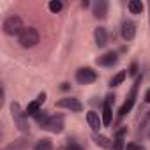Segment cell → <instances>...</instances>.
<instances>
[{"mask_svg":"<svg viewBox=\"0 0 150 150\" xmlns=\"http://www.w3.org/2000/svg\"><path fill=\"white\" fill-rule=\"evenodd\" d=\"M141 81H143V74H138L136 80H134V83H132V87H131V90H129V94H127V97H125V103H124V104L120 106V110H118V118L125 117V115L132 110V106H134V103H136V97H138V88H139Z\"/></svg>","mask_w":150,"mask_h":150,"instance_id":"cell-1","label":"cell"},{"mask_svg":"<svg viewBox=\"0 0 150 150\" xmlns=\"http://www.w3.org/2000/svg\"><path fill=\"white\" fill-rule=\"evenodd\" d=\"M39 32L34 28V27H25V30L18 35V42H20V46L21 48H34V46H37V42H39Z\"/></svg>","mask_w":150,"mask_h":150,"instance_id":"cell-2","label":"cell"},{"mask_svg":"<svg viewBox=\"0 0 150 150\" xmlns=\"http://www.w3.org/2000/svg\"><path fill=\"white\" fill-rule=\"evenodd\" d=\"M2 30L7 34V35H20L23 30H25V27H23V20L20 18V16H9V18H6L4 20V23H2Z\"/></svg>","mask_w":150,"mask_h":150,"instance_id":"cell-3","label":"cell"},{"mask_svg":"<svg viewBox=\"0 0 150 150\" xmlns=\"http://www.w3.org/2000/svg\"><path fill=\"white\" fill-rule=\"evenodd\" d=\"M11 111H13V120H14L16 127L20 131H23V132H28L30 131V125L27 122V115H25V111H21V108H20L18 103H13L11 104Z\"/></svg>","mask_w":150,"mask_h":150,"instance_id":"cell-4","label":"cell"},{"mask_svg":"<svg viewBox=\"0 0 150 150\" xmlns=\"http://www.w3.org/2000/svg\"><path fill=\"white\" fill-rule=\"evenodd\" d=\"M44 131H50L53 134H58L64 131L65 127V122H64V115H50V118L41 125Z\"/></svg>","mask_w":150,"mask_h":150,"instance_id":"cell-5","label":"cell"},{"mask_svg":"<svg viewBox=\"0 0 150 150\" xmlns=\"http://www.w3.org/2000/svg\"><path fill=\"white\" fill-rule=\"evenodd\" d=\"M96 80H97V72L92 67H80L76 71V81L80 85H88V83H94Z\"/></svg>","mask_w":150,"mask_h":150,"instance_id":"cell-6","label":"cell"},{"mask_svg":"<svg viewBox=\"0 0 150 150\" xmlns=\"http://www.w3.org/2000/svg\"><path fill=\"white\" fill-rule=\"evenodd\" d=\"M57 106H58V108L71 110V111H74V113L83 111V104H81V101L76 99V97H62L60 101H57Z\"/></svg>","mask_w":150,"mask_h":150,"instance_id":"cell-7","label":"cell"},{"mask_svg":"<svg viewBox=\"0 0 150 150\" xmlns=\"http://www.w3.org/2000/svg\"><path fill=\"white\" fill-rule=\"evenodd\" d=\"M120 34L124 37V41H132L136 37V23L131 21V20H124L122 21V28H120Z\"/></svg>","mask_w":150,"mask_h":150,"instance_id":"cell-8","label":"cell"},{"mask_svg":"<svg viewBox=\"0 0 150 150\" xmlns=\"http://www.w3.org/2000/svg\"><path fill=\"white\" fill-rule=\"evenodd\" d=\"M97 65H103V67H113L117 62H118V53L117 51H106L104 55H101V57H97Z\"/></svg>","mask_w":150,"mask_h":150,"instance_id":"cell-9","label":"cell"},{"mask_svg":"<svg viewBox=\"0 0 150 150\" xmlns=\"http://www.w3.org/2000/svg\"><path fill=\"white\" fill-rule=\"evenodd\" d=\"M108 9H110V4L106 0H97V2H94V6H92V14L97 20H106Z\"/></svg>","mask_w":150,"mask_h":150,"instance_id":"cell-10","label":"cell"},{"mask_svg":"<svg viewBox=\"0 0 150 150\" xmlns=\"http://www.w3.org/2000/svg\"><path fill=\"white\" fill-rule=\"evenodd\" d=\"M46 101V94L42 92V94H39L37 96V99L35 101H32V103H28V106L25 108V115L27 117H34L35 113H39L41 111V104Z\"/></svg>","mask_w":150,"mask_h":150,"instance_id":"cell-11","label":"cell"},{"mask_svg":"<svg viewBox=\"0 0 150 150\" xmlns=\"http://www.w3.org/2000/svg\"><path fill=\"white\" fill-rule=\"evenodd\" d=\"M125 134H127V127H122L115 132V139H113V146L111 150H125Z\"/></svg>","mask_w":150,"mask_h":150,"instance_id":"cell-12","label":"cell"},{"mask_svg":"<svg viewBox=\"0 0 150 150\" xmlns=\"http://www.w3.org/2000/svg\"><path fill=\"white\" fill-rule=\"evenodd\" d=\"M30 145H32V143H30L28 138H18V139H14L13 143H9L7 146H4L2 150H27Z\"/></svg>","mask_w":150,"mask_h":150,"instance_id":"cell-13","label":"cell"},{"mask_svg":"<svg viewBox=\"0 0 150 150\" xmlns=\"http://www.w3.org/2000/svg\"><path fill=\"white\" fill-rule=\"evenodd\" d=\"M87 122H88V125L92 127L94 132H99L101 127H103V120L99 118V113H96V111H88L87 113Z\"/></svg>","mask_w":150,"mask_h":150,"instance_id":"cell-14","label":"cell"},{"mask_svg":"<svg viewBox=\"0 0 150 150\" xmlns=\"http://www.w3.org/2000/svg\"><path fill=\"white\" fill-rule=\"evenodd\" d=\"M94 37H96V44L99 48H106V44H108V32H106L104 27H97L96 32H94Z\"/></svg>","mask_w":150,"mask_h":150,"instance_id":"cell-15","label":"cell"},{"mask_svg":"<svg viewBox=\"0 0 150 150\" xmlns=\"http://www.w3.org/2000/svg\"><path fill=\"white\" fill-rule=\"evenodd\" d=\"M94 141H96V145L101 146V148H111V146H113V139H110L108 136L97 134V132H94Z\"/></svg>","mask_w":150,"mask_h":150,"instance_id":"cell-16","label":"cell"},{"mask_svg":"<svg viewBox=\"0 0 150 150\" xmlns=\"http://www.w3.org/2000/svg\"><path fill=\"white\" fill-rule=\"evenodd\" d=\"M111 120H113V110H111V104L104 103L103 104V125H111Z\"/></svg>","mask_w":150,"mask_h":150,"instance_id":"cell-17","label":"cell"},{"mask_svg":"<svg viewBox=\"0 0 150 150\" xmlns=\"http://www.w3.org/2000/svg\"><path fill=\"white\" fill-rule=\"evenodd\" d=\"M143 2L141 0H131V2L127 4V9L131 11V14H141L143 13Z\"/></svg>","mask_w":150,"mask_h":150,"instance_id":"cell-18","label":"cell"},{"mask_svg":"<svg viewBox=\"0 0 150 150\" xmlns=\"http://www.w3.org/2000/svg\"><path fill=\"white\" fill-rule=\"evenodd\" d=\"M125 78H127V71H118L115 76L110 80V87H118V85H122Z\"/></svg>","mask_w":150,"mask_h":150,"instance_id":"cell-19","label":"cell"},{"mask_svg":"<svg viewBox=\"0 0 150 150\" xmlns=\"http://www.w3.org/2000/svg\"><path fill=\"white\" fill-rule=\"evenodd\" d=\"M34 150H53V143L50 138H42L34 145Z\"/></svg>","mask_w":150,"mask_h":150,"instance_id":"cell-20","label":"cell"},{"mask_svg":"<svg viewBox=\"0 0 150 150\" xmlns=\"http://www.w3.org/2000/svg\"><path fill=\"white\" fill-rule=\"evenodd\" d=\"M62 7H64V4L60 2V0H51V2L48 4V9H50L51 13H60Z\"/></svg>","mask_w":150,"mask_h":150,"instance_id":"cell-21","label":"cell"},{"mask_svg":"<svg viewBox=\"0 0 150 150\" xmlns=\"http://www.w3.org/2000/svg\"><path fill=\"white\" fill-rule=\"evenodd\" d=\"M34 118H35V122H37L39 125H42V124L50 118V115H48V111H39V113L34 115Z\"/></svg>","mask_w":150,"mask_h":150,"instance_id":"cell-22","label":"cell"},{"mask_svg":"<svg viewBox=\"0 0 150 150\" xmlns=\"http://www.w3.org/2000/svg\"><path fill=\"white\" fill-rule=\"evenodd\" d=\"M127 74H129V76H138V64H136V62H132V64L129 65Z\"/></svg>","mask_w":150,"mask_h":150,"instance_id":"cell-23","label":"cell"},{"mask_svg":"<svg viewBox=\"0 0 150 150\" xmlns=\"http://www.w3.org/2000/svg\"><path fill=\"white\" fill-rule=\"evenodd\" d=\"M64 150H85V148H83L80 143H69V145H67Z\"/></svg>","mask_w":150,"mask_h":150,"instance_id":"cell-24","label":"cell"},{"mask_svg":"<svg viewBox=\"0 0 150 150\" xmlns=\"http://www.w3.org/2000/svg\"><path fill=\"white\" fill-rule=\"evenodd\" d=\"M104 103L113 104V103H115V96H113V94H108V96H106V99H104Z\"/></svg>","mask_w":150,"mask_h":150,"instance_id":"cell-25","label":"cell"},{"mask_svg":"<svg viewBox=\"0 0 150 150\" xmlns=\"http://www.w3.org/2000/svg\"><path fill=\"white\" fill-rule=\"evenodd\" d=\"M145 103H150V88L145 92Z\"/></svg>","mask_w":150,"mask_h":150,"instance_id":"cell-26","label":"cell"},{"mask_svg":"<svg viewBox=\"0 0 150 150\" xmlns=\"http://www.w3.org/2000/svg\"><path fill=\"white\" fill-rule=\"evenodd\" d=\"M60 88H62V90H69V88H71V85H69V83H62V87H60Z\"/></svg>","mask_w":150,"mask_h":150,"instance_id":"cell-27","label":"cell"},{"mask_svg":"<svg viewBox=\"0 0 150 150\" xmlns=\"http://www.w3.org/2000/svg\"><path fill=\"white\" fill-rule=\"evenodd\" d=\"M148 20H150V4H148Z\"/></svg>","mask_w":150,"mask_h":150,"instance_id":"cell-28","label":"cell"},{"mask_svg":"<svg viewBox=\"0 0 150 150\" xmlns=\"http://www.w3.org/2000/svg\"><path fill=\"white\" fill-rule=\"evenodd\" d=\"M146 136H148V139H150V129H148V134H146Z\"/></svg>","mask_w":150,"mask_h":150,"instance_id":"cell-29","label":"cell"},{"mask_svg":"<svg viewBox=\"0 0 150 150\" xmlns=\"http://www.w3.org/2000/svg\"><path fill=\"white\" fill-rule=\"evenodd\" d=\"M139 150H146V148H145V146H139Z\"/></svg>","mask_w":150,"mask_h":150,"instance_id":"cell-30","label":"cell"},{"mask_svg":"<svg viewBox=\"0 0 150 150\" xmlns=\"http://www.w3.org/2000/svg\"><path fill=\"white\" fill-rule=\"evenodd\" d=\"M148 117H150V111H148Z\"/></svg>","mask_w":150,"mask_h":150,"instance_id":"cell-31","label":"cell"}]
</instances>
